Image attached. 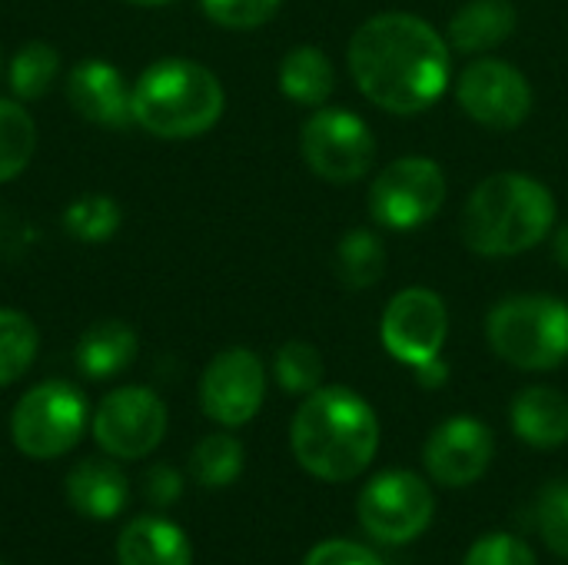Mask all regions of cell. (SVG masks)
Wrapping results in <instances>:
<instances>
[{
    "label": "cell",
    "mask_w": 568,
    "mask_h": 565,
    "mask_svg": "<svg viewBox=\"0 0 568 565\" xmlns=\"http://www.w3.org/2000/svg\"><path fill=\"white\" fill-rule=\"evenodd\" d=\"M296 463L323 483L356 480L379 450V420L373 406L346 386L313 390L290 430Z\"/></svg>",
    "instance_id": "cell-2"
},
{
    "label": "cell",
    "mask_w": 568,
    "mask_h": 565,
    "mask_svg": "<svg viewBox=\"0 0 568 565\" xmlns=\"http://www.w3.org/2000/svg\"><path fill=\"white\" fill-rule=\"evenodd\" d=\"M456 97L476 123L493 130H513L532 110V87L526 73L496 57L473 60L456 80Z\"/></svg>",
    "instance_id": "cell-11"
},
{
    "label": "cell",
    "mask_w": 568,
    "mask_h": 565,
    "mask_svg": "<svg viewBox=\"0 0 568 565\" xmlns=\"http://www.w3.org/2000/svg\"><path fill=\"white\" fill-rule=\"evenodd\" d=\"M223 83L203 63L170 57L133 83V120L163 140H190L223 117Z\"/></svg>",
    "instance_id": "cell-4"
},
{
    "label": "cell",
    "mask_w": 568,
    "mask_h": 565,
    "mask_svg": "<svg viewBox=\"0 0 568 565\" xmlns=\"http://www.w3.org/2000/svg\"><path fill=\"white\" fill-rule=\"evenodd\" d=\"M243 470V446L226 436V433H216V436H206L196 443L193 456H190V473L200 486H210V490H220V486H230Z\"/></svg>",
    "instance_id": "cell-24"
},
{
    "label": "cell",
    "mask_w": 568,
    "mask_h": 565,
    "mask_svg": "<svg viewBox=\"0 0 568 565\" xmlns=\"http://www.w3.org/2000/svg\"><path fill=\"white\" fill-rule=\"evenodd\" d=\"M516 7L509 0H469L449 20V43L466 53H483L516 33Z\"/></svg>",
    "instance_id": "cell-19"
},
{
    "label": "cell",
    "mask_w": 568,
    "mask_h": 565,
    "mask_svg": "<svg viewBox=\"0 0 568 565\" xmlns=\"http://www.w3.org/2000/svg\"><path fill=\"white\" fill-rule=\"evenodd\" d=\"M37 330L17 310H0V386L17 383L37 356Z\"/></svg>",
    "instance_id": "cell-25"
},
{
    "label": "cell",
    "mask_w": 568,
    "mask_h": 565,
    "mask_svg": "<svg viewBox=\"0 0 568 565\" xmlns=\"http://www.w3.org/2000/svg\"><path fill=\"white\" fill-rule=\"evenodd\" d=\"M493 450L496 440L486 423L473 416H453L426 440L423 463L439 486L459 490L483 480V473L493 463Z\"/></svg>",
    "instance_id": "cell-14"
},
{
    "label": "cell",
    "mask_w": 568,
    "mask_h": 565,
    "mask_svg": "<svg viewBox=\"0 0 568 565\" xmlns=\"http://www.w3.org/2000/svg\"><path fill=\"white\" fill-rule=\"evenodd\" d=\"M180 490H183V480H180V473H176L173 466H166V463L146 470V476H143V496H146V503H153V506H170V503H176Z\"/></svg>",
    "instance_id": "cell-33"
},
{
    "label": "cell",
    "mask_w": 568,
    "mask_h": 565,
    "mask_svg": "<svg viewBox=\"0 0 568 565\" xmlns=\"http://www.w3.org/2000/svg\"><path fill=\"white\" fill-rule=\"evenodd\" d=\"M539 536L556 556L568 559V483H552L539 496Z\"/></svg>",
    "instance_id": "cell-30"
},
{
    "label": "cell",
    "mask_w": 568,
    "mask_h": 565,
    "mask_svg": "<svg viewBox=\"0 0 568 565\" xmlns=\"http://www.w3.org/2000/svg\"><path fill=\"white\" fill-rule=\"evenodd\" d=\"M486 336L516 370H556L568 360V306L556 296H509L493 306Z\"/></svg>",
    "instance_id": "cell-5"
},
{
    "label": "cell",
    "mask_w": 568,
    "mask_h": 565,
    "mask_svg": "<svg viewBox=\"0 0 568 565\" xmlns=\"http://www.w3.org/2000/svg\"><path fill=\"white\" fill-rule=\"evenodd\" d=\"M336 273L349 290H369L386 273V246L373 230H349L336 250Z\"/></svg>",
    "instance_id": "cell-22"
},
{
    "label": "cell",
    "mask_w": 568,
    "mask_h": 565,
    "mask_svg": "<svg viewBox=\"0 0 568 565\" xmlns=\"http://www.w3.org/2000/svg\"><path fill=\"white\" fill-rule=\"evenodd\" d=\"M203 13L230 30H253L276 17L283 0H200Z\"/></svg>",
    "instance_id": "cell-29"
},
{
    "label": "cell",
    "mask_w": 568,
    "mask_h": 565,
    "mask_svg": "<svg viewBox=\"0 0 568 565\" xmlns=\"http://www.w3.org/2000/svg\"><path fill=\"white\" fill-rule=\"evenodd\" d=\"M87 426V400L70 383H40L20 396L10 416L13 446L30 460H57L70 453Z\"/></svg>",
    "instance_id": "cell-6"
},
{
    "label": "cell",
    "mask_w": 568,
    "mask_h": 565,
    "mask_svg": "<svg viewBox=\"0 0 568 565\" xmlns=\"http://www.w3.org/2000/svg\"><path fill=\"white\" fill-rule=\"evenodd\" d=\"M556 263L568 273V226L556 233Z\"/></svg>",
    "instance_id": "cell-35"
},
{
    "label": "cell",
    "mask_w": 568,
    "mask_h": 565,
    "mask_svg": "<svg viewBox=\"0 0 568 565\" xmlns=\"http://www.w3.org/2000/svg\"><path fill=\"white\" fill-rule=\"evenodd\" d=\"M416 380H419L426 390H439V386H446V380H449V366L443 363V356H436V360L416 366Z\"/></svg>",
    "instance_id": "cell-34"
},
{
    "label": "cell",
    "mask_w": 568,
    "mask_h": 565,
    "mask_svg": "<svg viewBox=\"0 0 568 565\" xmlns=\"http://www.w3.org/2000/svg\"><path fill=\"white\" fill-rule=\"evenodd\" d=\"M130 3H136V7H163L170 0H130Z\"/></svg>",
    "instance_id": "cell-36"
},
{
    "label": "cell",
    "mask_w": 568,
    "mask_h": 565,
    "mask_svg": "<svg viewBox=\"0 0 568 565\" xmlns=\"http://www.w3.org/2000/svg\"><path fill=\"white\" fill-rule=\"evenodd\" d=\"M556 223L546 183L526 173H493L466 200L463 240L479 256H516L539 246Z\"/></svg>",
    "instance_id": "cell-3"
},
{
    "label": "cell",
    "mask_w": 568,
    "mask_h": 565,
    "mask_svg": "<svg viewBox=\"0 0 568 565\" xmlns=\"http://www.w3.org/2000/svg\"><path fill=\"white\" fill-rule=\"evenodd\" d=\"M136 356V333L120 320L93 323L77 343V366L90 380H110L123 373Z\"/></svg>",
    "instance_id": "cell-20"
},
{
    "label": "cell",
    "mask_w": 568,
    "mask_h": 565,
    "mask_svg": "<svg viewBox=\"0 0 568 565\" xmlns=\"http://www.w3.org/2000/svg\"><path fill=\"white\" fill-rule=\"evenodd\" d=\"M67 503L87 519H113L126 506V476L106 460H83L67 476Z\"/></svg>",
    "instance_id": "cell-18"
},
{
    "label": "cell",
    "mask_w": 568,
    "mask_h": 565,
    "mask_svg": "<svg viewBox=\"0 0 568 565\" xmlns=\"http://www.w3.org/2000/svg\"><path fill=\"white\" fill-rule=\"evenodd\" d=\"M120 565H190V539L180 526L160 516H140L116 539Z\"/></svg>",
    "instance_id": "cell-16"
},
{
    "label": "cell",
    "mask_w": 568,
    "mask_h": 565,
    "mask_svg": "<svg viewBox=\"0 0 568 565\" xmlns=\"http://www.w3.org/2000/svg\"><path fill=\"white\" fill-rule=\"evenodd\" d=\"M513 430L536 450L568 443V396L552 386H529L513 400Z\"/></svg>",
    "instance_id": "cell-17"
},
{
    "label": "cell",
    "mask_w": 568,
    "mask_h": 565,
    "mask_svg": "<svg viewBox=\"0 0 568 565\" xmlns=\"http://www.w3.org/2000/svg\"><path fill=\"white\" fill-rule=\"evenodd\" d=\"M63 223H67V233L83 240V243H103L116 233L120 226V206L110 200V196H83L77 203L67 206L63 213Z\"/></svg>",
    "instance_id": "cell-28"
},
{
    "label": "cell",
    "mask_w": 568,
    "mask_h": 565,
    "mask_svg": "<svg viewBox=\"0 0 568 565\" xmlns=\"http://www.w3.org/2000/svg\"><path fill=\"white\" fill-rule=\"evenodd\" d=\"M303 565H383L379 556H373L369 549L349 543V539H326L320 546L310 549Z\"/></svg>",
    "instance_id": "cell-32"
},
{
    "label": "cell",
    "mask_w": 568,
    "mask_h": 565,
    "mask_svg": "<svg viewBox=\"0 0 568 565\" xmlns=\"http://www.w3.org/2000/svg\"><path fill=\"white\" fill-rule=\"evenodd\" d=\"M300 150L310 170L329 183H353L366 176L376 160L373 130L343 107L316 110L300 130Z\"/></svg>",
    "instance_id": "cell-8"
},
{
    "label": "cell",
    "mask_w": 568,
    "mask_h": 565,
    "mask_svg": "<svg viewBox=\"0 0 568 565\" xmlns=\"http://www.w3.org/2000/svg\"><path fill=\"white\" fill-rule=\"evenodd\" d=\"M336 87L329 57L320 47H293L280 63V90L303 107H323Z\"/></svg>",
    "instance_id": "cell-21"
},
{
    "label": "cell",
    "mask_w": 568,
    "mask_h": 565,
    "mask_svg": "<svg viewBox=\"0 0 568 565\" xmlns=\"http://www.w3.org/2000/svg\"><path fill=\"white\" fill-rule=\"evenodd\" d=\"M266 396V373L256 353L233 346L213 356L200 380V403L220 426H246Z\"/></svg>",
    "instance_id": "cell-13"
},
{
    "label": "cell",
    "mask_w": 568,
    "mask_h": 565,
    "mask_svg": "<svg viewBox=\"0 0 568 565\" xmlns=\"http://www.w3.org/2000/svg\"><path fill=\"white\" fill-rule=\"evenodd\" d=\"M446 200V176L429 157L393 160L369 190V213L389 230H416L429 223Z\"/></svg>",
    "instance_id": "cell-9"
},
{
    "label": "cell",
    "mask_w": 568,
    "mask_h": 565,
    "mask_svg": "<svg viewBox=\"0 0 568 565\" xmlns=\"http://www.w3.org/2000/svg\"><path fill=\"white\" fill-rule=\"evenodd\" d=\"M37 147V127L17 100H0V183L23 173Z\"/></svg>",
    "instance_id": "cell-23"
},
{
    "label": "cell",
    "mask_w": 568,
    "mask_h": 565,
    "mask_svg": "<svg viewBox=\"0 0 568 565\" xmlns=\"http://www.w3.org/2000/svg\"><path fill=\"white\" fill-rule=\"evenodd\" d=\"M363 529L386 546H403L423 536L436 516V496L429 483L406 470L379 473L356 503Z\"/></svg>",
    "instance_id": "cell-7"
},
{
    "label": "cell",
    "mask_w": 568,
    "mask_h": 565,
    "mask_svg": "<svg viewBox=\"0 0 568 565\" xmlns=\"http://www.w3.org/2000/svg\"><path fill=\"white\" fill-rule=\"evenodd\" d=\"M0 565H3V563H0Z\"/></svg>",
    "instance_id": "cell-37"
},
{
    "label": "cell",
    "mask_w": 568,
    "mask_h": 565,
    "mask_svg": "<svg viewBox=\"0 0 568 565\" xmlns=\"http://www.w3.org/2000/svg\"><path fill=\"white\" fill-rule=\"evenodd\" d=\"M449 333V313L439 293L426 286H409L396 293L383 313V346L406 366H423L436 360L446 346Z\"/></svg>",
    "instance_id": "cell-12"
},
{
    "label": "cell",
    "mask_w": 568,
    "mask_h": 565,
    "mask_svg": "<svg viewBox=\"0 0 568 565\" xmlns=\"http://www.w3.org/2000/svg\"><path fill=\"white\" fill-rule=\"evenodd\" d=\"M166 433V406L146 386H120L93 416V440L116 460L150 456Z\"/></svg>",
    "instance_id": "cell-10"
},
{
    "label": "cell",
    "mask_w": 568,
    "mask_h": 565,
    "mask_svg": "<svg viewBox=\"0 0 568 565\" xmlns=\"http://www.w3.org/2000/svg\"><path fill=\"white\" fill-rule=\"evenodd\" d=\"M67 97L80 117L100 127H126L133 120V90H126L123 73L106 60H83L73 67Z\"/></svg>",
    "instance_id": "cell-15"
},
{
    "label": "cell",
    "mask_w": 568,
    "mask_h": 565,
    "mask_svg": "<svg viewBox=\"0 0 568 565\" xmlns=\"http://www.w3.org/2000/svg\"><path fill=\"white\" fill-rule=\"evenodd\" d=\"M273 370H276L280 386L293 396H310L323 383V356L313 343H303V340L283 343L273 360Z\"/></svg>",
    "instance_id": "cell-27"
},
{
    "label": "cell",
    "mask_w": 568,
    "mask_h": 565,
    "mask_svg": "<svg viewBox=\"0 0 568 565\" xmlns=\"http://www.w3.org/2000/svg\"><path fill=\"white\" fill-rule=\"evenodd\" d=\"M463 565H539L536 563V553L516 539V536H506V533H496V536H483Z\"/></svg>",
    "instance_id": "cell-31"
},
{
    "label": "cell",
    "mask_w": 568,
    "mask_h": 565,
    "mask_svg": "<svg viewBox=\"0 0 568 565\" xmlns=\"http://www.w3.org/2000/svg\"><path fill=\"white\" fill-rule=\"evenodd\" d=\"M349 73L366 100L389 113H423L449 87V43L413 13L369 17L346 47Z\"/></svg>",
    "instance_id": "cell-1"
},
{
    "label": "cell",
    "mask_w": 568,
    "mask_h": 565,
    "mask_svg": "<svg viewBox=\"0 0 568 565\" xmlns=\"http://www.w3.org/2000/svg\"><path fill=\"white\" fill-rule=\"evenodd\" d=\"M57 70H60L57 50L50 43L33 40V43H27V47L17 50V57L10 63V87L23 100H40L50 90Z\"/></svg>",
    "instance_id": "cell-26"
}]
</instances>
